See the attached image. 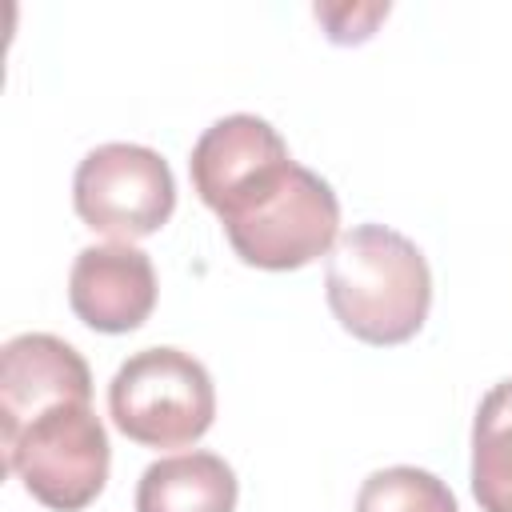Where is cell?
<instances>
[{
    "label": "cell",
    "mask_w": 512,
    "mask_h": 512,
    "mask_svg": "<svg viewBox=\"0 0 512 512\" xmlns=\"http://www.w3.org/2000/svg\"><path fill=\"white\" fill-rule=\"evenodd\" d=\"M324 292L332 316L356 340L388 348L424 328L432 308V272L404 232L356 224L328 252Z\"/></svg>",
    "instance_id": "obj_1"
},
{
    "label": "cell",
    "mask_w": 512,
    "mask_h": 512,
    "mask_svg": "<svg viewBox=\"0 0 512 512\" xmlns=\"http://www.w3.org/2000/svg\"><path fill=\"white\" fill-rule=\"evenodd\" d=\"M108 412L112 424L144 448H188L212 428L216 388L196 356L160 344L116 368Z\"/></svg>",
    "instance_id": "obj_2"
},
{
    "label": "cell",
    "mask_w": 512,
    "mask_h": 512,
    "mask_svg": "<svg viewBox=\"0 0 512 512\" xmlns=\"http://www.w3.org/2000/svg\"><path fill=\"white\" fill-rule=\"evenodd\" d=\"M8 468L52 512L88 508L108 480V432L88 400H64L0 440Z\"/></svg>",
    "instance_id": "obj_3"
},
{
    "label": "cell",
    "mask_w": 512,
    "mask_h": 512,
    "mask_svg": "<svg viewBox=\"0 0 512 512\" xmlns=\"http://www.w3.org/2000/svg\"><path fill=\"white\" fill-rule=\"evenodd\" d=\"M220 224L244 264L288 272L332 252L340 240V200L324 176L292 160L272 188Z\"/></svg>",
    "instance_id": "obj_4"
},
{
    "label": "cell",
    "mask_w": 512,
    "mask_h": 512,
    "mask_svg": "<svg viewBox=\"0 0 512 512\" xmlns=\"http://www.w3.org/2000/svg\"><path fill=\"white\" fill-rule=\"evenodd\" d=\"M76 216L116 244H132L168 224L176 208V180L160 152L144 144H100L72 176Z\"/></svg>",
    "instance_id": "obj_5"
},
{
    "label": "cell",
    "mask_w": 512,
    "mask_h": 512,
    "mask_svg": "<svg viewBox=\"0 0 512 512\" xmlns=\"http://www.w3.org/2000/svg\"><path fill=\"white\" fill-rule=\"evenodd\" d=\"M288 164L292 156L280 132L248 112L220 116L212 128H204L188 156L192 188L220 220L252 204L264 188H272Z\"/></svg>",
    "instance_id": "obj_6"
},
{
    "label": "cell",
    "mask_w": 512,
    "mask_h": 512,
    "mask_svg": "<svg viewBox=\"0 0 512 512\" xmlns=\"http://www.w3.org/2000/svg\"><path fill=\"white\" fill-rule=\"evenodd\" d=\"M64 400H92V372L84 356L52 332L12 336L0 348V440L16 436L32 416Z\"/></svg>",
    "instance_id": "obj_7"
},
{
    "label": "cell",
    "mask_w": 512,
    "mask_h": 512,
    "mask_svg": "<svg viewBox=\"0 0 512 512\" xmlns=\"http://www.w3.org/2000/svg\"><path fill=\"white\" fill-rule=\"evenodd\" d=\"M72 312L108 336L140 328L156 308V272L148 252L132 244H92L68 272Z\"/></svg>",
    "instance_id": "obj_8"
},
{
    "label": "cell",
    "mask_w": 512,
    "mask_h": 512,
    "mask_svg": "<svg viewBox=\"0 0 512 512\" xmlns=\"http://www.w3.org/2000/svg\"><path fill=\"white\" fill-rule=\"evenodd\" d=\"M236 472L216 452H180L144 468L136 512H236Z\"/></svg>",
    "instance_id": "obj_9"
},
{
    "label": "cell",
    "mask_w": 512,
    "mask_h": 512,
    "mask_svg": "<svg viewBox=\"0 0 512 512\" xmlns=\"http://www.w3.org/2000/svg\"><path fill=\"white\" fill-rule=\"evenodd\" d=\"M472 496L480 512H512V380L492 384L476 408Z\"/></svg>",
    "instance_id": "obj_10"
},
{
    "label": "cell",
    "mask_w": 512,
    "mask_h": 512,
    "mask_svg": "<svg viewBox=\"0 0 512 512\" xmlns=\"http://www.w3.org/2000/svg\"><path fill=\"white\" fill-rule=\"evenodd\" d=\"M356 512H460V508L440 476L412 464H396L372 472L360 484Z\"/></svg>",
    "instance_id": "obj_11"
}]
</instances>
